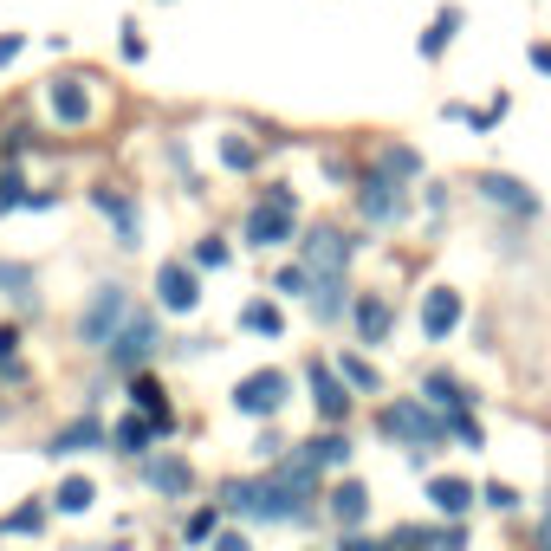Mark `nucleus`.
Instances as JSON below:
<instances>
[{
    "instance_id": "obj_1",
    "label": "nucleus",
    "mask_w": 551,
    "mask_h": 551,
    "mask_svg": "<svg viewBox=\"0 0 551 551\" xmlns=\"http://www.w3.org/2000/svg\"><path fill=\"white\" fill-rule=\"evenodd\" d=\"M292 240V195L272 188L260 208L247 215V247H286Z\"/></svg>"
},
{
    "instance_id": "obj_2",
    "label": "nucleus",
    "mask_w": 551,
    "mask_h": 551,
    "mask_svg": "<svg viewBox=\"0 0 551 551\" xmlns=\"http://www.w3.org/2000/svg\"><path fill=\"white\" fill-rule=\"evenodd\" d=\"M383 429H389V435H402V441H416V454H422L429 441H441V435H448V422H435L422 402H389V408H383Z\"/></svg>"
},
{
    "instance_id": "obj_3",
    "label": "nucleus",
    "mask_w": 551,
    "mask_h": 551,
    "mask_svg": "<svg viewBox=\"0 0 551 551\" xmlns=\"http://www.w3.org/2000/svg\"><path fill=\"white\" fill-rule=\"evenodd\" d=\"M286 389H292L286 370H253V376L234 389V408H240V416H272V408L286 402Z\"/></svg>"
},
{
    "instance_id": "obj_4",
    "label": "nucleus",
    "mask_w": 551,
    "mask_h": 551,
    "mask_svg": "<svg viewBox=\"0 0 551 551\" xmlns=\"http://www.w3.org/2000/svg\"><path fill=\"white\" fill-rule=\"evenodd\" d=\"M299 260L312 266V280H337L344 260H351V240H344L337 228H312V234H305V247H299Z\"/></svg>"
},
{
    "instance_id": "obj_5",
    "label": "nucleus",
    "mask_w": 551,
    "mask_h": 551,
    "mask_svg": "<svg viewBox=\"0 0 551 551\" xmlns=\"http://www.w3.org/2000/svg\"><path fill=\"white\" fill-rule=\"evenodd\" d=\"M150 351H156V318H150V312H130V318L117 324V337H111V357H117L123 370H136Z\"/></svg>"
},
{
    "instance_id": "obj_6",
    "label": "nucleus",
    "mask_w": 551,
    "mask_h": 551,
    "mask_svg": "<svg viewBox=\"0 0 551 551\" xmlns=\"http://www.w3.org/2000/svg\"><path fill=\"white\" fill-rule=\"evenodd\" d=\"M123 318H130V299H123L117 286H104V292L91 299V312H85V324H79V331H85V344H111Z\"/></svg>"
},
{
    "instance_id": "obj_7",
    "label": "nucleus",
    "mask_w": 551,
    "mask_h": 551,
    "mask_svg": "<svg viewBox=\"0 0 551 551\" xmlns=\"http://www.w3.org/2000/svg\"><path fill=\"white\" fill-rule=\"evenodd\" d=\"M156 292H163V305L169 312H195V299H201V280L182 266V260H169L163 272H156Z\"/></svg>"
},
{
    "instance_id": "obj_8",
    "label": "nucleus",
    "mask_w": 551,
    "mask_h": 551,
    "mask_svg": "<svg viewBox=\"0 0 551 551\" xmlns=\"http://www.w3.org/2000/svg\"><path fill=\"white\" fill-rule=\"evenodd\" d=\"M454 324H461V292L435 286V292H429V305H422V331H429V344H441Z\"/></svg>"
},
{
    "instance_id": "obj_9",
    "label": "nucleus",
    "mask_w": 551,
    "mask_h": 551,
    "mask_svg": "<svg viewBox=\"0 0 551 551\" xmlns=\"http://www.w3.org/2000/svg\"><path fill=\"white\" fill-rule=\"evenodd\" d=\"M143 480L156 493H188L195 487V473H188V461H169V454H156V461H143Z\"/></svg>"
},
{
    "instance_id": "obj_10",
    "label": "nucleus",
    "mask_w": 551,
    "mask_h": 551,
    "mask_svg": "<svg viewBox=\"0 0 551 551\" xmlns=\"http://www.w3.org/2000/svg\"><path fill=\"white\" fill-rule=\"evenodd\" d=\"M357 337H364V344H383V337H389V299H383V292H364V299H357Z\"/></svg>"
},
{
    "instance_id": "obj_11",
    "label": "nucleus",
    "mask_w": 551,
    "mask_h": 551,
    "mask_svg": "<svg viewBox=\"0 0 551 551\" xmlns=\"http://www.w3.org/2000/svg\"><path fill=\"white\" fill-rule=\"evenodd\" d=\"M364 215H376V221H396L402 215V188L389 175H370L364 182Z\"/></svg>"
},
{
    "instance_id": "obj_12",
    "label": "nucleus",
    "mask_w": 551,
    "mask_h": 551,
    "mask_svg": "<svg viewBox=\"0 0 551 551\" xmlns=\"http://www.w3.org/2000/svg\"><path fill=\"white\" fill-rule=\"evenodd\" d=\"M364 513H370V493L357 487V480H344V487L331 493V519L337 525H364Z\"/></svg>"
},
{
    "instance_id": "obj_13",
    "label": "nucleus",
    "mask_w": 551,
    "mask_h": 551,
    "mask_svg": "<svg viewBox=\"0 0 551 551\" xmlns=\"http://www.w3.org/2000/svg\"><path fill=\"white\" fill-rule=\"evenodd\" d=\"M312 389H318V416H324V422H337L344 408H351V396L337 389V376H331L324 364H312Z\"/></svg>"
},
{
    "instance_id": "obj_14",
    "label": "nucleus",
    "mask_w": 551,
    "mask_h": 551,
    "mask_svg": "<svg viewBox=\"0 0 551 551\" xmlns=\"http://www.w3.org/2000/svg\"><path fill=\"white\" fill-rule=\"evenodd\" d=\"M52 111H58L65 123H85V111H91V98L79 91V79H58V85H52Z\"/></svg>"
},
{
    "instance_id": "obj_15",
    "label": "nucleus",
    "mask_w": 551,
    "mask_h": 551,
    "mask_svg": "<svg viewBox=\"0 0 551 551\" xmlns=\"http://www.w3.org/2000/svg\"><path fill=\"white\" fill-rule=\"evenodd\" d=\"M480 188H487V201H506V208H519V215H532V208H538V201H532V195H525L513 175H487Z\"/></svg>"
},
{
    "instance_id": "obj_16",
    "label": "nucleus",
    "mask_w": 551,
    "mask_h": 551,
    "mask_svg": "<svg viewBox=\"0 0 551 551\" xmlns=\"http://www.w3.org/2000/svg\"><path fill=\"white\" fill-rule=\"evenodd\" d=\"M429 500H435L441 513H467V500H473V493H467V480H435Z\"/></svg>"
},
{
    "instance_id": "obj_17",
    "label": "nucleus",
    "mask_w": 551,
    "mask_h": 551,
    "mask_svg": "<svg viewBox=\"0 0 551 551\" xmlns=\"http://www.w3.org/2000/svg\"><path fill=\"white\" fill-rule=\"evenodd\" d=\"M305 454H312L318 467H337V461H351V441H344V435H318Z\"/></svg>"
},
{
    "instance_id": "obj_18",
    "label": "nucleus",
    "mask_w": 551,
    "mask_h": 551,
    "mask_svg": "<svg viewBox=\"0 0 551 551\" xmlns=\"http://www.w3.org/2000/svg\"><path fill=\"white\" fill-rule=\"evenodd\" d=\"M130 396H136V408H150V416H156V429H169V416H163V389H156L150 376H136Z\"/></svg>"
},
{
    "instance_id": "obj_19",
    "label": "nucleus",
    "mask_w": 551,
    "mask_h": 551,
    "mask_svg": "<svg viewBox=\"0 0 551 551\" xmlns=\"http://www.w3.org/2000/svg\"><path fill=\"white\" fill-rule=\"evenodd\" d=\"M454 26H461V14H454V7H448V14H435V26H429V33H422V52H429V58H435V52H441V46H448V39H454Z\"/></svg>"
},
{
    "instance_id": "obj_20",
    "label": "nucleus",
    "mask_w": 551,
    "mask_h": 551,
    "mask_svg": "<svg viewBox=\"0 0 551 551\" xmlns=\"http://www.w3.org/2000/svg\"><path fill=\"white\" fill-rule=\"evenodd\" d=\"M98 493H91V480H65V487H58V513H85Z\"/></svg>"
},
{
    "instance_id": "obj_21",
    "label": "nucleus",
    "mask_w": 551,
    "mask_h": 551,
    "mask_svg": "<svg viewBox=\"0 0 551 551\" xmlns=\"http://www.w3.org/2000/svg\"><path fill=\"white\" fill-rule=\"evenodd\" d=\"M429 402H441V408H467V389H461L454 376H429Z\"/></svg>"
},
{
    "instance_id": "obj_22",
    "label": "nucleus",
    "mask_w": 551,
    "mask_h": 551,
    "mask_svg": "<svg viewBox=\"0 0 551 551\" xmlns=\"http://www.w3.org/2000/svg\"><path fill=\"white\" fill-rule=\"evenodd\" d=\"M111 441H117L123 454H143V448H150V422H136V416H130V422H123V429H117Z\"/></svg>"
},
{
    "instance_id": "obj_23",
    "label": "nucleus",
    "mask_w": 551,
    "mask_h": 551,
    "mask_svg": "<svg viewBox=\"0 0 551 551\" xmlns=\"http://www.w3.org/2000/svg\"><path fill=\"white\" fill-rule=\"evenodd\" d=\"M240 324H247V331H266V337H280V312H272V305H247Z\"/></svg>"
},
{
    "instance_id": "obj_24",
    "label": "nucleus",
    "mask_w": 551,
    "mask_h": 551,
    "mask_svg": "<svg viewBox=\"0 0 551 551\" xmlns=\"http://www.w3.org/2000/svg\"><path fill=\"white\" fill-rule=\"evenodd\" d=\"M79 448H98V429L85 422V429H65L58 441H52V454H79Z\"/></svg>"
},
{
    "instance_id": "obj_25",
    "label": "nucleus",
    "mask_w": 551,
    "mask_h": 551,
    "mask_svg": "<svg viewBox=\"0 0 551 551\" xmlns=\"http://www.w3.org/2000/svg\"><path fill=\"white\" fill-rule=\"evenodd\" d=\"M344 383H357V389H376V376H370V364H364V357H344Z\"/></svg>"
},
{
    "instance_id": "obj_26",
    "label": "nucleus",
    "mask_w": 551,
    "mask_h": 551,
    "mask_svg": "<svg viewBox=\"0 0 551 551\" xmlns=\"http://www.w3.org/2000/svg\"><path fill=\"white\" fill-rule=\"evenodd\" d=\"M487 506H493V513H513V506H519V493L506 487V480H493V487H487Z\"/></svg>"
},
{
    "instance_id": "obj_27",
    "label": "nucleus",
    "mask_w": 551,
    "mask_h": 551,
    "mask_svg": "<svg viewBox=\"0 0 551 551\" xmlns=\"http://www.w3.org/2000/svg\"><path fill=\"white\" fill-rule=\"evenodd\" d=\"M228 163H234V169H247V163H253V143H240V136H228Z\"/></svg>"
},
{
    "instance_id": "obj_28",
    "label": "nucleus",
    "mask_w": 551,
    "mask_h": 551,
    "mask_svg": "<svg viewBox=\"0 0 551 551\" xmlns=\"http://www.w3.org/2000/svg\"><path fill=\"white\" fill-rule=\"evenodd\" d=\"M532 65H538V72H551V46H532Z\"/></svg>"
},
{
    "instance_id": "obj_29",
    "label": "nucleus",
    "mask_w": 551,
    "mask_h": 551,
    "mask_svg": "<svg viewBox=\"0 0 551 551\" xmlns=\"http://www.w3.org/2000/svg\"><path fill=\"white\" fill-rule=\"evenodd\" d=\"M545 545H551V513H545Z\"/></svg>"
}]
</instances>
